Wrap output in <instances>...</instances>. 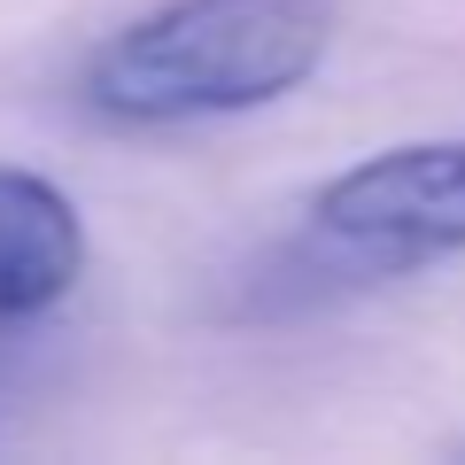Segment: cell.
<instances>
[{"label": "cell", "mask_w": 465, "mask_h": 465, "mask_svg": "<svg viewBox=\"0 0 465 465\" xmlns=\"http://www.w3.org/2000/svg\"><path fill=\"white\" fill-rule=\"evenodd\" d=\"M333 0H163L94 47L78 94L109 124H194L280 101L318 70Z\"/></svg>", "instance_id": "6da1fadb"}, {"label": "cell", "mask_w": 465, "mask_h": 465, "mask_svg": "<svg viewBox=\"0 0 465 465\" xmlns=\"http://www.w3.org/2000/svg\"><path fill=\"white\" fill-rule=\"evenodd\" d=\"M326 249L365 272H411L465 249V140H411L381 148L311 202Z\"/></svg>", "instance_id": "7a4b0ae2"}, {"label": "cell", "mask_w": 465, "mask_h": 465, "mask_svg": "<svg viewBox=\"0 0 465 465\" xmlns=\"http://www.w3.org/2000/svg\"><path fill=\"white\" fill-rule=\"evenodd\" d=\"M85 272V225L39 171H0V318H47Z\"/></svg>", "instance_id": "3957f363"}]
</instances>
